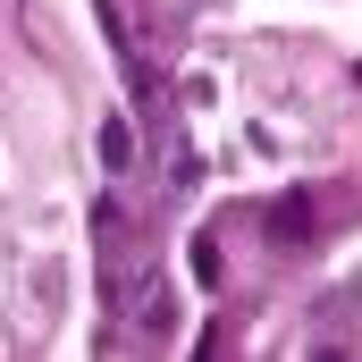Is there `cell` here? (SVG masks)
Wrapping results in <instances>:
<instances>
[{"mask_svg": "<svg viewBox=\"0 0 362 362\" xmlns=\"http://www.w3.org/2000/svg\"><path fill=\"white\" fill-rule=\"evenodd\" d=\"M127 337H177V286L160 270H144L127 286Z\"/></svg>", "mask_w": 362, "mask_h": 362, "instance_id": "1", "label": "cell"}, {"mask_svg": "<svg viewBox=\"0 0 362 362\" xmlns=\"http://www.w3.org/2000/svg\"><path fill=\"white\" fill-rule=\"evenodd\" d=\"M127 152H135V135L110 118V127H101V160H110V169H127Z\"/></svg>", "mask_w": 362, "mask_h": 362, "instance_id": "2", "label": "cell"}, {"mask_svg": "<svg viewBox=\"0 0 362 362\" xmlns=\"http://www.w3.org/2000/svg\"><path fill=\"white\" fill-rule=\"evenodd\" d=\"M270 236H303V202H278V211H270Z\"/></svg>", "mask_w": 362, "mask_h": 362, "instance_id": "3", "label": "cell"}]
</instances>
